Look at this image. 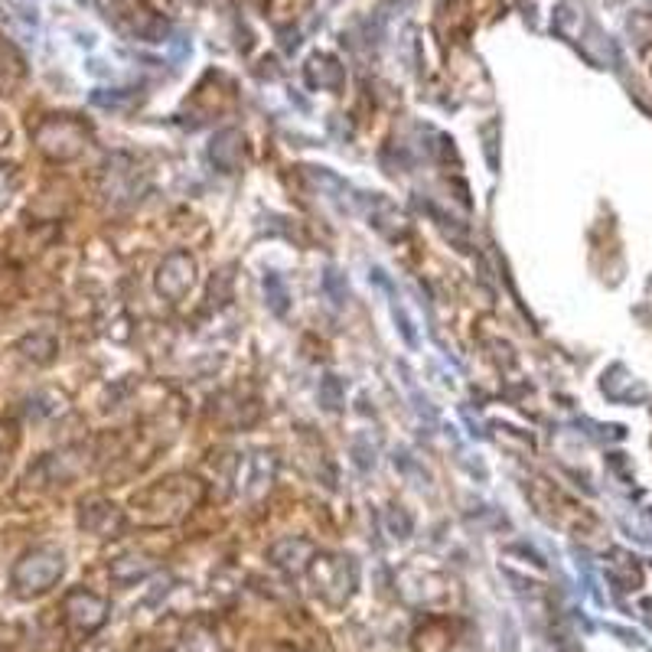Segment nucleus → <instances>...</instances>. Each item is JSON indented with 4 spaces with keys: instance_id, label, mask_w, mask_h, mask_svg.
Here are the masks:
<instances>
[{
    "instance_id": "1",
    "label": "nucleus",
    "mask_w": 652,
    "mask_h": 652,
    "mask_svg": "<svg viewBox=\"0 0 652 652\" xmlns=\"http://www.w3.org/2000/svg\"><path fill=\"white\" fill-rule=\"evenodd\" d=\"M63 575V558L56 552H30L14 567V590L20 597H36L49 590Z\"/></svg>"
},
{
    "instance_id": "2",
    "label": "nucleus",
    "mask_w": 652,
    "mask_h": 652,
    "mask_svg": "<svg viewBox=\"0 0 652 652\" xmlns=\"http://www.w3.org/2000/svg\"><path fill=\"white\" fill-rule=\"evenodd\" d=\"M105 614H108V606L101 604L95 594L76 590V594L66 597V620H69L72 629H78V633H95V629L105 623Z\"/></svg>"
},
{
    "instance_id": "3",
    "label": "nucleus",
    "mask_w": 652,
    "mask_h": 652,
    "mask_svg": "<svg viewBox=\"0 0 652 652\" xmlns=\"http://www.w3.org/2000/svg\"><path fill=\"white\" fill-rule=\"evenodd\" d=\"M10 187H14V177H10V167H0V209L7 206V199H10Z\"/></svg>"
}]
</instances>
